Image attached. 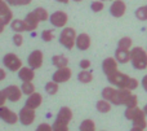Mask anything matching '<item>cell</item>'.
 <instances>
[{
  "instance_id": "obj_18",
  "label": "cell",
  "mask_w": 147,
  "mask_h": 131,
  "mask_svg": "<svg viewBox=\"0 0 147 131\" xmlns=\"http://www.w3.org/2000/svg\"><path fill=\"white\" fill-rule=\"evenodd\" d=\"M115 59H116L117 62H120V64H127V62L130 61V51L129 49L117 47L116 51H115Z\"/></svg>"
},
{
  "instance_id": "obj_10",
  "label": "cell",
  "mask_w": 147,
  "mask_h": 131,
  "mask_svg": "<svg viewBox=\"0 0 147 131\" xmlns=\"http://www.w3.org/2000/svg\"><path fill=\"white\" fill-rule=\"evenodd\" d=\"M43 60H44L43 52L39 51V49H35V51H32L30 53V56H28V59H27V62H28V65H30V68H32V69L35 70V69L41 68Z\"/></svg>"
},
{
  "instance_id": "obj_36",
  "label": "cell",
  "mask_w": 147,
  "mask_h": 131,
  "mask_svg": "<svg viewBox=\"0 0 147 131\" xmlns=\"http://www.w3.org/2000/svg\"><path fill=\"white\" fill-rule=\"evenodd\" d=\"M35 131H53V126H51L48 123H41V125H39L38 129Z\"/></svg>"
},
{
  "instance_id": "obj_15",
  "label": "cell",
  "mask_w": 147,
  "mask_h": 131,
  "mask_svg": "<svg viewBox=\"0 0 147 131\" xmlns=\"http://www.w3.org/2000/svg\"><path fill=\"white\" fill-rule=\"evenodd\" d=\"M71 69H69V68H58L57 69V72H54L53 74V81L57 83H65L67 82V81L71 78Z\"/></svg>"
},
{
  "instance_id": "obj_33",
  "label": "cell",
  "mask_w": 147,
  "mask_h": 131,
  "mask_svg": "<svg viewBox=\"0 0 147 131\" xmlns=\"http://www.w3.org/2000/svg\"><path fill=\"white\" fill-rule=\"evenodd\" d=\"M53 38H54V35H53V31L52 30H44L43 33H41V39H43L44 42H51Z\"/></svg>"
},
{
  "instance_id": "obj_12",
  "label": "cell",
  "mask_w": 147,
  "mask_h": 131,
  "mask_svg": "<svg viewBox=\"0 0 147 131\" xmlns=\"http://www.w3.org/2000/svg\"><path fill=\"white\" fill-rule=\"evenodd\" d=\"M4 93L7 95V99L10 101H13V103H16V101H18L21 98H22L23 95V91L22 88L17 87V86L12 85V86H8L7 88H4Z\"/></svg>"
},
{
  "instance_id": "obj_38",
  "label": "cell",
  "mask_w": 147,
  "mask_h": 131,
  "mask_svg": "<svg viewBox=\"0 0 147 131\" xmlns=\"http://www.w3.org/2000/svg\"><path fill=\"white\" fill-rule=\"evenodd\" d=\"M0 98H1V99H0V104H1V105H4L5 100H7V95L4 93V91H3V90H1V92H0Z\"/></svg>"
},
{
  "instance_id": "obj_6",
  "label": "cell",
  "mask_w": 147,
  "mask_h": 131,
  "mask_svg": "<svg viewBox=\"0 0 147 131\" xmlns=\"http://www.w3.org/2000/svg\"><path fill=\"white\" fill-rule=\"evenodd\" d=\"M76 31L72 27H65L59 35V43L67 49H72L76 44Z\"/></svg>"
},
{
  "instance_id": "obj_34",
  "label": "cell",
  "mask_w": 147,
  "mask_h": 131,
  "mask_svg": "<svg viewBox=\"0 0 147 131\" xmlns=\"http://www.w3.org/2000/svg\"><path fill=\"white\" fill-rule=\"evenodd\" d=\"M32 0H7V3L9 5H27Z\"/></svg>"
},
{
  "instance_id": "obj_5",
  "label": "cell",
  "mask_w": 147,
  "mask_h": 131,
  "mask_svg": "<svg viewBox=\"0 0 147 131\" xmlns=\"http://www.w3.org/2000/svg\"><path fill=\"white\" fill-rule=\"evenodd\" d=\"M130 62L134 69L145 70L147 68V52L142 47H134L130 51Z\"/></svg>"
},
{
  "instance_id": "obj_1",
  "label": "cell",
  "mask_w": 147,
  "mask_h": 131,
  "mask_svg": "<svg viewBox=\"0 0 147 131\" xmlns=\"http://www.w3.org/2000/svg\"><path fill=\"white\" fill-rule=\"evenodd\" d=\"M130 91L132 90H128V88L115 90L112 87H106L102 91V96L103 99L111 101L114 105H125L127 108H132V106H137L138 99Z\"/></svg>"
},
{
  "instance_id": "obj_30",
  "label": "cell",
  "mask_w": 147,
  "mask_h": 131,
  "mask_svg": "<svg viewBox=\"0 0 147 131\" xmlns=\"http://www.w3.org/2000/svg\"><path fill=\"white\" fill-rule=\"evenodd\" d=\"M21 88H22L25 95H31V93L35 92V86H34L31 82H23Z\"/></svg>"
},
{
  "instance_id": "obj_20",
  "label": "cell",
  "mask_w": 147,
  "mask_h": 131,
  "mask_svg": "<svg viewBox=\"0 0 147 131\" xmlns=\"http://www.w3.org/2000/svg\"><path fill=\"white\" fill-rule=\"evenodd\" d=\"M76 47L80 51H86L90 47V38L88 34H80L76 38Z\"/></svg>"
},
{
  "instance_id": "obj_3",
  "label": "cell",
  "mask_w": 147,
  "mask_h": 131,
  "mask_svg": "<svg viewBox=\"0 0 147 131\" xmlns=\"http://www.w3.org/2000/svg\"><path fill=\"white\" fill-rule=\"evenodd\" d=\"M72 119V112L70 108L63 106L59 109L57 118L53 123V131H69V123Z\"/></svg>"
},
{
  "instance_id": "obj_21",
  "label": "cell",
  "mask_w": 147,
  "mask_h": 131,
  "mask_svg": "<svg viewBox=\"0 0 147 131\" xmlns=\"http://www.w3.org/2000/svg\"><path fill=\"white\" fill-rule=\"evenodd\" d=\"M18 77L23 82H32L34 77H35V73H34L32 68H21L18 70Z\"/></svg>"
},
{
  "instance_id": "obj_2",
  "label": "cell",
  "mask_w": 147,
  "mask_h": 131,
  "mask_svg": "<svg viewBox=\"0 0 147 131\" xmlns=\"http://www.w3.org/2000/svg\"><path fill=\"white\" fill-rule=\"evenodd\" d=\"M107 79L110 83L115 85L119 88H128V90H136L138 87V81L136 78H130L129 75L124 74V73L115 70L111 74L107 75Z\"/></svg>"
},
{
  "instance_id": "obj_40",
  "label": "cell",
  "mask_w": 147,
  "mask_h": 131,
  "mask_svg": "<svg viewBox=\"0 0 147 131\" xmlns=\"http://www.w3.org/2000/svg\"><path fill=\"white\" fill-rule=\"evenodd\" d=\"M130 131H145V129H142V127H137V126H133V129Z\"/></svg>"
},
{
  "instance_id": "obj_14",
  "label": "cell",
  "mask_w": 147,
  "mask_h": 131,
  "mask_svg": "<svg viewBox=\"0 0 147 131\" xmlns=\"http://www.w3.org/2000/svg\"><path fill=\"white\" fill-rule=\"evenodd\" d=\"M0 118H1L4 122L9 123V125H16L18 122L17 114H16L13 111L8 109L7 106H4V105H1V108H0Z\"/></svg>"
},
{
  "instance_id": "obj_37",
  "label": "cell",
  "mask_w": 147,
  "mask_h": 131,
  "mask_svg": "<svg viewBox=\"0 0 147 131\" xmlns=\"http://www.w3.org/2000/svg\"><path fill=\"white\" fill-rule=\"evenodd\" d=\"M80 68L81 69H88V68H90V61L89 60H81L80 61Z\"/></svg>"
},
{
  "instance_id": "obj_22",
  "label": "cell",
  "mask_w": 147,
  "mask_h": 131,
  "mask_svg": "<svg viewBox=\"0 0 147 131\" xmlns=\"http://www.w3.org/2000/svg\"><path fill=\"white\" fill-rule=\"evenodd\" d=\"M10 27L16 33H22V31H27V25H26L25 20H13L10 23Z\"/></svg>"
},
{
  "instance_id": "obj_41",
  "label": "cell",
  "mask_w": 147,
  "mask_h": 131,
  "mask_svg": "<svg viewBox=\"0 0 147 131\" xmlns=\"http://www.w3.org/2000/svg\"><path fill=\"white\" fill-rule=\"evenodd\" d=\"M0 73H1V77H0V79H4V78H5V72H4V70H0Z\"/></svg>"
},
{
  "instance_id": "obj_28",
  "label": "cell",
  "mask_w": 147,
  "mask_h": 131,
  "mask_svg": "<svg viewBox=\"0 0 147 131\" xmlns=\"http://www.w3.org/2000/svg\"><path fill=\"white\" fill-rule=\"evenodd\" d=\"M136 17L140 21H147V5L140 7L136 10Z\"/></svg>"
},
{
  "instance_id": "obj_32",
  "label": "cell",
  "mask_w": 147,
  "mask_h": 131,
  "mask_svg": "<svg viewBox=\"0 0 147 131\" xmlns=\"http://www.w3.org/2000/svg\"><path fill=\"white\" fill-rule=\"evenodd\" d=\"M90 8H92V10H93V12H96V13L101 12V10H103V1H102V0L93 1L90 4Z\"/></svg>"
},
{
  "instance_id": "obj_23",
  "label": "cell",
  "mask_w": 147,
  "mask_h": 131,
  "mask_svg": "<svg viewBox=\"0 0 147 131\" xmlns=\"http://www.w3.org/2000/svg\"><path fill=\"white\" fill-rule=\"evenodd\" d=\"M52 62L56 68H66L69 64V59L66 56H62V55H56L52 59Z\"/></svg>"
},
{
  "instance_id": "obj_13",
  "label": "cell",
  "mask_w": 147,
  "mask_h": 131,
  "mask_svg": "<svg viewBox=\"0 0 147 131\" xmlns=\"http://www.w3.org/2000/svg\"><path fill=\"white\" fill-rule=\"evenodd\" d=\"M9 7L10 5L7 3V0H1V31L13 18V12Z\"/></svg>"
},
{
  "instance_id": "obj_11",
  "label": "cell",
  "mask_w": 147,
  "mask_h": 131,
  "mask_svg": "<svg viewBox=\"0 0 147 131\" xmlns=\"http://www.w3.org/2000/svg\"><path fill=\"white\" fill-rule=\"evenodd\" d=\"M125 12H127V4L123 0H114V3L110 5V13L116 18L123 17Z\"/></svg>"
},
{
  "instance_id": "obj_24",
  "label": "cell",
  "mask_w": 147,
  "mask_h": 131,
  "mask_svg": "<svg viewBox=\"0 0 147 131\" xmlns=\"http://www.w3.org/2000/svg\"><path fill=\"white\" fill-rule=\"evenodd\" d=\"M111 101L106 100V99H103V100H99L97 101V111L101 112V113H109L110 111H111Z\"/></svg>"
},
{
  "instance_id": "obj_8",
  "label": "cell",
  "mask_w": 147,
  "mask_h": 131,
  "mask_svg": "<svg viewBox=\"0 0 147 131\" xmlns=\"http://www.w3.org/2000/svg\"><path fill=\"white\" fill-rule=\"evenodd\" d=\"M20 121H21V123L25 125V126L31 125L35 121V109L28 108V106L25 105L20 112Z\"/></svg>"
},
{
  "instance_id": "obj_45",
  "label": "cell",
  "mask_w": 147,
  "mask_h": 131,
  "mask_svg": "<svg viewBox=\"0 0 147 131\" xmlns=\"http://www.w3.org/2000/svg\"><path fill=\"white\" fill-rule=\"evenodd\" d=\"M103 1H112V0H103Z\"/></svg>"
},
{
  "instance_id": "obj_43",
  "label": "cell",
  "mask_w": 147,
  "mask_h": 131,
  "mask_svg": "<svg viewBox=\"0 0 147 131\" xmlns=\"http://www.w3.org/2000/svg\"><path fill=\"white\" fill-rule=\"evenodd\" d=\"M143 111H145V113H146V116H147V104L145 105V108H143Z\"/></svg>"
},
{
  "instance_id": "obj_31",
  "label": "cell",
  "mask_w": 147,
  "mask_h": 131,
  "mask_svg": "<svg viewBox=\"0 0 147 131\" xmlns=\"http://www.w3.org/2000/svg\"><path fill=\"white\" fill-rule=\"evenodd\" d=\"M117 47H120V48H125V49H130V47H132V39H130L129 36H124V38H121L119 40Z\"/></svg>"
},
{
  "instance_id": "obj_42",
  "label": "cell",
  "mask_w": 147,
  "mask_h": 131,
  "mask_svg": "<svg viewBox=\"0 0 147 131\" xmlns=\"http://www.w3.org/2000/svg\"><path fill=\"white\" fill-rule=\"evenodd\" d=\"M56 1H58V3H63V4H67V3H69L70 0H56Z\"/></svg>"
},
{
  "instance_id": "obj_35",
  "label": "cell",
  "mask_w": 147,
  "mask_h": 131,
  "mask_svg": "<svg viewBox=\"0 0 147 131\" xmlns=\"http://www.w3.org/2000/svg\"><path fill=\"white\" fill-rule=\"evenodd\" d=\"M13 42H14V44L17 47H21L23 43V36L21 35V33H16L14 35H13Z\"/></svg>"
},
{
  "instance_id": "obj_17",
  "label": "cell",
  "mask_w": 147,
  "mask_h": 131,
  "mask_svg": "<svg viewBox=\"0 0 147 131\" xmlns=\"http://www.w3.org/2000/svg\"><path fill=\"white\" fill-rule=\"evenodd\" d=\"M41 103H43V98H41V95L38 93V92H34V93H31V95H28L27 100H26V106L36 109L41 105Z\"/></svg>"
},
{
  "instance_id": "obj_27",
  "label": "cell",
  "mask_w": 147,
  "mask_h": 131,
  "mask_svg": "<svg viewBox=\"0 0 147 131\" xmlns=\"http://www.w3.org/2000/svg\"><path fill=\"white\" fill-rule=\"evenodd\" d=\"M45 91H47V93H49V95H56V93L58 92V83L54 82V81L48 82L45 85Z\"/></svg>"
},
{
  "instance_id": "obj_26",
  "label": "cell",
  "mask_w": 147,
  "mask_h": 131,
  "mask_svg": "<svg viewBox=\"0 0 147 131\" xmlns=\"http://www.w3.org/2000/svg\"><path fill=\"white\" fill-rule=\"evenodd\" d=\"M80 131H96V125L92 119H84L79 126Z\"/></svg>"
},
{
  "instance_id": "obj_44",
  "label": "cell",
  "mask_w": 147,
  "mask_h": 131,
  "mask_svg": "<svg viewBox=\"0 0 147 131\" xmlns=\"http://www.w3.org/2000/svg\"><path fill=\"white\" fill-rule=\"evenodd\" d=\"M74 1H76V3H80V1H83V0H74Z\"/></svg>"
},
{
  "instance_id": "obj_39",
  "label": "cell",
  "mask_w": 147,
  "mask_h": 131,
  "mask_svg": "<svg viewBox=\"0 0 147 131\" xmlns=\"http://www.w3.org/2000/svg\"><path fill=\"white\" fill-rule=\"evenodd\" d=\"M142 86H143V88H145V91L147 92V75H145V77H143V79H142Z\"/></svg>"
},
{
  "instance_id": "obj_7",
  "label": "cell",
  "mask_w": 147,
  "mask_h": 131,
  "mask_svg": "<svg viewBox=\"0 0 147 131\" xmlns=\"http://www.w3.org/2000/svg\"><path fill=\"white\" fill-rule=\"evenodd\" d=\"M3 64L10 72H18L22 68V61L14 53H7L3 57Z\"/></svg>"
},
{
  "instance_id": "obj_16",
  "label": "cell",
  "mask_w": 147,
  "mask_h": 131,
  "mask_svg": "<svg viewBox=\"0 0 147 131\" xmlns=\"http://www.w3.org/2000/svg\"><path fill=\"white\" fill-rule=\"evenodd\" d=\"M102 69H103V73L106 75L111 74L112 72L117 70V60L114 59V57H107V59H105L103 62H102Z\"/></svg>"
},
{
  "instance_id": "obj_29",
  "label": "cell",
  "mask_w": 147,
  "mask_h": 131,
  "mask_svg": "<svg viewBox=\"0 0 147 131\" xmlns=\"http://www.w3.org/2000/svg\"><path fill=\"white\" fill-rule=\"evenodd\" d=\"M34 12H35V14L38 16V18H39L40 21H47L49 17H51V16L48 14V12H47V10L44 9V8H40V7L36 8V9L34 10Z\"/></svg>"
},
{
  "instance_id": "obj_25",
  "label": "cell",
  "mask_w": 147,
  "mask_h": 131,
  "mask_svg": "<svg viewBox=\"0 0 147 131\" xmlns=\"http://www.w3.org/2000/svg\"><path fill=\"white\" fill-rule=\"evenodd\" d=\"M78 79L80 81L81 83H90L92 81H93V74H92L90 72H88V70L83 69L80 73H79Z\"/></svg>"
},
{
  "instance_id": "obj_4",
  "label": "cell",
  "mask_w": 147,
  "mask_h": 131,
  "mask_svg": "<svg viewBox=\"0 0 147 131\" xmlns=\"http://www.w3.org/2000/svg\"><path fill=\"white\" fill-rule=\"evenodd\" d=\"M125 118L133 121V125L137 127H142L146 129L147 126V121H146V113L145 111L140 109L138 106H132V108H127L125 111Z\"/></svg>"
},
{
  "instance_id": "obj_9",
  "label": "cell",
  "mask_w": 147,
  "mask_h": 131,
  "mask_svg": "<svg viewBox=\"0 0 147 131\" xmlns=\"http://www.w3.org/2000/svg\"><path fill=\"white\" fill-rule=\"evenodd\" d=\"M49 20H51V23L54 26V27H63V26L67 23V21H69V17H67V14L65 12L57 10V12L52 13Z\"/></svg>"
},
{
  "instance_id": "obj_19",
  "label": "cell",
  "mask_w": 147,
  "mask_h": 131,
  "mask_svg": "<svg viewBox=\"0 0 147 131\" xmlns=\"http://www.w3.org/2000/svg\"><path fill=\"white\" fill-rule=\"evenodd\" d=\"M25 22H26V25H27V31H34L38 29L40 20H39L38 16L35 14V12H31L25 17Z\"/></svg>"
}]
</instances>
